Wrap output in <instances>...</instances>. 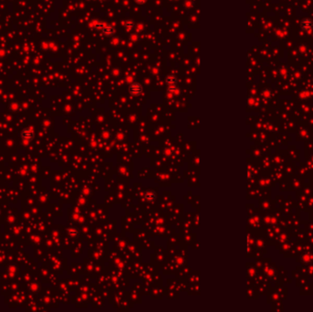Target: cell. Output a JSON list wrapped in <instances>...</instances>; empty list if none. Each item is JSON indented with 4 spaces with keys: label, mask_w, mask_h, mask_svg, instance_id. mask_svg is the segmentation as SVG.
<instances>
[{
    "label": "cell",
    "mask_w": 313,
    "mask_h": 312,
    "mask_svg": "<svg viewBox=\"0 0 313 312\" xmlns=\"http://www.w3.org/2000/svg\"><path fill=\"white\" fill-rule=\"evenodd\" d=\"M165 82L168 86V92H175L178 90V83L179 79L175 74H168L165 77Z\"/></svg>",
    "instance_id": "6da1fadb"
},
{
    "label": "cell",
    "mask_w": 313,
    "mask_h": 312,
    "mask_svg": "<svg viewBox=\"0 0 313 312\" xmlns=\"http://www.w3.org/2000/svg\"><path fill=\"white\" fill-rule=\"evenodd\" d=\"M300 28L307 33H311L313 30V20L309 18H304L300 20Z\"/></svg>",
    "instance_id": "7a4b0ae2"
},
{
    "label": "cell",
    "mask_w": 313,
    "mask_h": 312,
    "mask_svg": "<svg viewBox=\"0 0 313 312\" xmlns=\"http://www.w3.org/2000/svg\"><path fill=\"white\" fill-rule=\"evenodd\" d=\"M143 92V86L139 83H136V82H134L130 84L129 86V93L132 95V96H139L141 93Z\"/></svg>",
    "instance_id": "3957f363"
},
{
    "label": "cell",
    "mask_w": 313,
    "mask_h": 312,
    "mask_svg": "<svg viewBox=\"0 0 313 312\" xmlns=\"http://www.w3.org/2000/svg\"><path fill=\"white\" fill-rule=\"evenodd\" d=\"M103 34L106 37H112L113 35L114 34L115 32V29H114V27L111 25V24H104L102 28H101Z\"/></svg>",
    "instance_id": "277c9868"
},
{
    "label": "cell",
    "mask_w": 313,
    "mask_h": 312,
    "mask_svg": "<svg viewBox=\"0 0 313 312\" xmlns=\"http://www.w3.org/2000/svg\"><path fill=\"white\" fill-rule=\"evenodd\" d=\"M20 135L25 141H31L34 138V130L28 127L24 128L20 133Z\"/></svg>",
    "instance_id": "5b68a950"
},
{
    "label": "cell",
    "mask_w": 313,
    "mask_h": 312,
    "mask_svg": "<svg viewBox=\"0 0 313 312\" xmlns=\"http://www.w3.org/2000/svg\"><path fill=\"white\" fill-rule=\"evenodd\" d=\"M144 198H145L146 201H148V202H154L156 199V193L153 190H148L145 192Z\"/></svg>",
    "instance_id": "8992f818"
},
{
    "label": "cell",
    "mask_w": 313,
    "mask_h": 312,
    "mask_svg": "<svg viewBox=\"0 0 313 312\" xmlns=\"http://www.w3.org/2000/svg\"><path fill=\"white\" fill-rule=\"evenodd\" d=\"M289 73V71L287 66H281L278 69V75L282 78H285V79L288 78Z\"/></svg>",
    "instance_id": "52a82bcc"
},
{
    "label": "cell",
    "mask_w": 313,
    "mask_h": 312,
    "mask_svg": "<svg viewBox=\"0 0 313 312\" xmlns=\"http://www.w3.org/2000/svg\"><path fill=\"white\" fill-rule=\"evenodd\" d=\"M312 260V254L311 253H305L301 255V262L304 264H310Z\"/></svg>",
    "instance_id": "ba28073f"
},
{
    "label": "cell",
    "mask_w": 313,
    "mask_h": 312,
    "mask_svg": "<svg viewBox=\"0 0 313 312\" xmlns=\"http://www.w3.org/2000/svg\"><path fill=\"white\" fill-rule=\"evenodd\" d=\"M261 95H262V97H263L264 99L269 100V99L272 98L273 92H272V91L270 89H264L262 91V92H261Z\"/></svg>",
    "instance_id": "9c48e42d"
},
{
    "label": "cell",
    "mask_w": 313,
    "mask_h": 312,
    "mask_svg": "<svg viewBox=\"0 0 313 312\" xmlns=\"http://www.w3.org/2000/svg\"><path fill=\"white\" fill-rule=\"evenodd\" d=\"M135 27V20H133V19H127L125 22V28L126 29H128V31L132 30Z\"/></svg>",
    "instance_id": "30bf717a"
},
{
    "label": "cell",
    "mask_w": 313,
    "mask_h": 312,
    "mask_svg": "<svg viewBox=\"0 0 313 312\" xmlns=\"http://www.w3.org/2000/svg\"><path fill=\"white\" fill-rule=\"evenodd\" d=\"M310 96V92L309 91H302L298 93V97L301 98V99H305V98H308Z\"/></svg>",
    "instance_id": "8fae6325"
},
{
    "label": "cell",
    "mask_w": 313,
    "mask_h": 312,
    "mask_svg": "<svg viewBox=\"0 0 313 312\" xmlns=\"http://www.w3.org/2000/svg\"><path fill=\"white\" fill-rule=\"evenodd\" d=\"M255 103H256V101H255V99L253 96H249V97L247 98V105L253 106V105H255Z\"/></svg>",
    "instance_id": "7c38bea8"
},
{
    "label": "cell",
    "mask_w": 313,
    "mask_h": 312,
    "mask_svg": "<svg viewBox=\"0 0 313 312\" xmlns=\"http://www.w3.org/2000/svg\"><path fill=\"white\" fill-rule=\"evenodd\" d=\"M130 40L133 41V42H137L138 41H139V36H138V34H136V33H133L131 36H130Z\"/></svg>",
    "instance_id": "4fadbf2b"
},
{
    "label": "cell",
    "mask_w": 313,
    "mask_h": 312,
    "mask_svg": "<svg viewBox=\"0 0 313 312\" xmlns=\"http://www.w3.org/2000/svg\"><path fill=\"white\" fill-rule=\"evenodd\" d=\"M298 51H299L300 53H305V52L307 51V47H306L304 44L299 45V47H298Z\"/></svg>",
    "instance_id": "5bb4252c"
},
{
    "label": "cell",
    "mask_w": 313,
    "mask_h": 312,
    "mask_svg": "<svg viewBox=\"0 0 313 312\" xmlns=\"http://www.w3.org/2000/svg\"><path fill=\"white\" fill-rule=\"evenodd\" d=\"M253 178V172H252V169H250V167L247 168V179H251Z\"/></svg>",
    "instance_id": "9a60e30c"
},
{
    "label": "cell",
    "mask_w": 313,
    "mask_h": 312,
    "mask_svg": "<svg viewBox=\"0 0 313 312\" xmlns=\"http://www.w3.org/2000/svg\"><path fill=\"white\" fill-rule=\"evenodd\" d=\"M134 1L137 5H144L145 3H147L148 0H134Z\"/></svg>",
    "instance_id": "2e32d148"
},
{
    "label": "cell",
    "mask_w": 313,
    "mask_h": 312,
    "mask_svg": "<svg viewBox=\"0 0 313 312\" xmlns=\"http://www.w3.org/2000/svg\"><path fill=\"white\" fill-rule=\"evenodd\" d=\"M276 34H277V36H278L279 38H281V37H283V36H284V32H282V30H281V29H278V30L276 32Z\"/></svg>",
    "instance_id": "e0dca14e"
},
{
    "label": "cell",
    "mask_w": 313,
    "mask_h": 312,
    "mask_svg": "<svg viewBox=\"0 0 313 312\" xmlns=\"http://www.w3.org/2000/svg\"><path fill=\"white\" fill-rule=\"evenodd\" d=\"M296 74H297V75H296V76H297V78H298V77L300 78V77H301V75H300V73H299V72H297Z\"/></svg>",
    "instance_id": "ac0fdd59"
}]
</instances>
